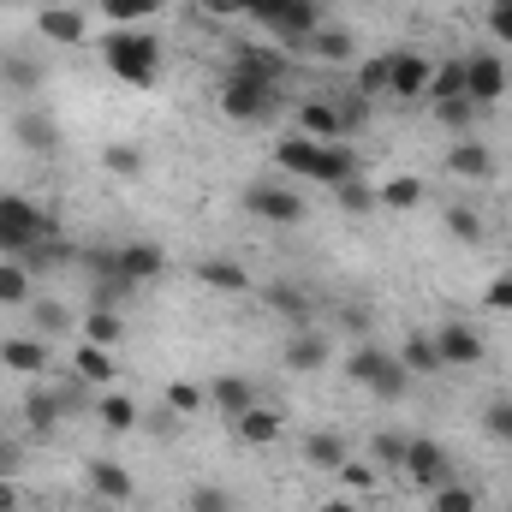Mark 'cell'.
Instances as JSON below:
<instances>
[{"label": "cell", "mask_w": 512, "mask_h": 512, "mask_svg": "<svg viewBox=\"0 0 512 512\" xmlns=\"http://www.w3.org/2000/svg\"><path fill=\"white\" fill-rule=\"evenodd\" d=\"M233 429H239V441H245V447H274L286 423H280V411H268V405L256 399L251 411H239V417H233Z\"/></svg>", "instance_id": "obj_21"}, {"label": "cell", "mask_w": 512, "mask_h": 512, "mask_svg": "<svg viewBox=\"0 0 512 512\" xmlns=\"http://www.w3.org/2000/svg\"><path fill=\"white\" fill-rule=\"evenodd\" d=\"M304 459H310L316 471H340V465L352 459V441L334 435V429H316V435H304Z\"/></svg>", "instance_id": "obj_25"}, {"label": "cell", "mask_w": 512, "mask_h": 512, "mask_svg": "<svg viewBox=\"0 0 512 512\" xmlns=\"http://www.w3.org/2000/svg\"><path fill=\"white\" fill-rule=\"evenodd\" d=\"M447 96H465V60H435L429 102H447Z\"/></svg>", "instance_id": "obj_37"}, {"label": "cell", "mask_w": 512, "mask_h": 512, "mask_svg": "<svg viewBox=\"0 0 512 512\" xmlns=\"http://www.w3.org/2000/svg\"><path fill=\"white\" fill-rule=\"evenodd\" d=\"M0 512H18V483L12 477H0Z\"/></svg>", "instance_id": "obj_56"}, {"label": "cell", "mask_w": 512, "mask_h": 512, "mask_svg": "<svg viewBox=\"0 0 512 512\" xmlns=\"http://www.w3.org/2000/svg\"><path fill=\"white\" fill-rule=\"evenodd\" d=\"M18 465H24V447L0 441V477H18Z\"/></svg>", "instance_id": "obj_55"}, {"label": "cell", "mask_w": 512, "mask_h": 512, "mask_svg": "<svg viewBox=\"0 0 512 512\" xmlns=\"http://www.w3.org/2000/svg\"><path fill=\"white\" fill-rule=\"evenodd\" d=\"M256 399H262V393H256L251 376H215V382H209V405H215V411H227V417L251 411Z\"/></svg>", "instance_id": "obj_22"}, {"label": "cell", "mask_w": 512, "mask_h": 512, "mask_svg": "<svg viewBox=\"0 0 512 512\" xmlns=\"http://www.w3.org/2000/svg\"><path fill=\"white\" fill-rule=\"evenodd\" d=\"M328 334L322 328H292V340H286V352H280V364L286 370H298V376H310V370H322L328 364Z\"/></svg>", "instance_id": "obj_15"}, {"label": "cell", "mask_w": 512, "mask_h": 512, "mask_svg": "<svg viewBox=\"0 0 512 512\" xmlns=\"http://www.w3.org/2000/svg\"><path fill=\"white\" fill-rule=\"evenodd\" d=\"M322 512H358V507H352V501H328Z\"/></svg>", "instance_id": "obj_58"}, {"label": "cell", "mask_w": 512, "mask_h": 512, "mask_svg": "<svg viewBox=\"0 0 512 512\" xmlns=\"http://www.w3.org/2000/svg\"><path fill=\"white\" fill-rule=\"evenodd\" d=\"M6 84H18V90H36L42 84V72H36V60H6V72H0Z\"/></svg>", "instance_id": "obj_51"}, {"label": "cell", "mask_w": 512, "mask_h": 512, "mask_svg": "<svg viewBox=\"0 0 512 512\" xmlns=\"http://www.w3.org/2000/svg\"><path fill=\"white\" fill-rule=\"evenodd\" d=\"M298 131L316 137V143H334V137H340V114H334V102H322V96L298 102Z\"/></svg>", "instance_id": "obj_26"}, {"label": "cell", "mask_w": 512, "mask_h": 512, "mask_svg": "<svg viewBox=\"0 0 512 512\" xmlns=\"http://www.w3.org/2000/svg\"><path fill=\"white\" fill-rule=\"evenodd\" d=\"M209 18H245V0H197Z\"/></svg>", "instance_id": "obj_54"}, {"label": "cell", "mask_w": 512, "mask_h": 512, "mask_svg": "<svg viewBox=\"0 0 512 512\" xmlns=\"http://www.w3.org/2000/svg\"><path fill=\"white\" fill-rule=\"evenodd\" d=\"M334 114H340V137H352V131L370 126V96H358V90H352V96H340V102H334Z\"/></svg>", "instance_id": "obj_43"}, {"label": "cell", "mask_w": 512, "mask_h": 512, "mask_svg": "<svg viewBox=\"0 0 512 512\" xmlns=\"http://www.w3.org/2000/svg\"><path fill=\"white\" fill-rule=\"evenodd\" d=\"M66 411H72V405L60 399V387H30V393H24V429H30V435H54V429L66 423Z\"/></svg>", "instance_id": "obj_17"}, {"label": "cell", "mask_w": 512, "mask_h": 512, "mask_svg": "<svg viewBox=\"0 0 512 512\" xmlns=\"http://www.w3.org/2000/svg\"><path fill=\"white\" fill-rule=\"evenodd\" d=\"M197 280L215 286V292H251V274H245L239 262H227V256H203V262H197Z\"/></svg>", "instance_id": "obj_27"}, {"label": "cell", "mask_w": 512, "mask_h": 512, "mask_svg": "<svg viewBox=\"0 0 512 512\" xmlns=\"http://www.w3.org/2000/svg\"><path fill=\"white\" fill-rule=\"evenodd\" d=\"M405 477L417 483V489H441V483H453V459H447V447L441 441H429V435H411V447H405Z\"/></svg>", "instance_id": "obj_7"}, {"label": "cell", "mask_w": 512, "mask_h": 512, "mask_svg": "<svg viewBox=\"0 0 512 512\" xmlns=\"http://www.w3.org/2000/svg\"><path fill=\"white\" fill-rule=\"evenodd\" d=\"M48 340L42 334H12V340H0V364L12 370V376H42L48 370Z\"/></svg>", "instance_id": "obj_16"}, {"label": "cell", "mask_w": 512, "mask_h": 512, "mask_svg": "<svg viewBox=\"0 0 512 512\" xmlns=\"http://www.w3.org/2000/svg\"><path fill=\"white\" fill-rule=\"evenodd\" d=\"M340 322H346L352 334H364V328H370V316H364V310H340Z\"/></svg>", "instance_id": "obj_57"}, {"label": "cell", "mask_w": 512, "mask_h": 512, "mask_svg": "<svg viewBox=\"0 0 512 512\" xmlns=\"http://www.w3.org/2000/svg\"><path fill=\"white\" fill-rule=\"evenodd\" d=\"M310 60H328V66H346L352 60V30H340V24H322V30H310L304 42H298Z\"/></svg>", "instance_id": "obj_23"}, {"label": "cell", "mask_w": 512, "mask_h": 512, "mask_svg": "<svg viewBox=\"0 0 512 512\" xmlns=\"http://www.w3.org/2000/svg\"><path fill=\"white\" fill-rule=\"evenodd\" d=\"M84 340H96V346H108V352H114V346L126 340V316H120V310H102V304H96V310L84 316Z\"/></svg>", "instance_id": "obj_31"}, {"label": "cell", "mask_w": 512, "mask_h": 512, "mask_svg": "<svg viewBox=\"0 0 512 512\" xmlns=\"http://www.w3.org/2000/svg\"><path fill=\"white\" fill-rule=\"evenodd\" d=\"M0 304H30V268L24 262H12V256H0Z\"/></svg>", "instance_id": "obj_36"}, {"label": "cell", "mask_w": 512, "mask_h": 512, "mask_svg": "<svg viewBox=\"0 0 512 512\" xmlns=\"http://www.w3.org/2000/svg\"><path fill=\"white\" fill-rule=\"evenodd\" d=\"M447 233L465 239V245H483V215L471 203H447Z\"/></svg>", "instance_id": "obj_38"}, {"label": "cell", "mask_w": 512, "mask_h": 512, "mask_svg": "<svg viewBox=\"0 0 512 512\" xmlns=\"http://www.w3.org/2000/svg\"><path fill=\"white\" fill-rule=\"evenodd\" d=\"M405 447H411V435L376 429V435H370V465H376V471H405Z\"/></svg>", "instance_id": "obj_32"}, {"label": "cell", "mask_w": 512, "mask_h": 512, "mask_svg": "<svg viewBox=\"0 0 512 512\" xmlns=\"http://www.w3.org/2000/svg\"><path fill=\"white\" fill-rule=\"evenodd\" d=\"M262 304H268L286 328H316V298H310L298 280H274V286H262Z\"/></svg>", "instance_id": "obj_10"}, {"label": "cell", "mask_w": 512, "mask_h": 512, "mask_svg": "<svg viewBox=\"0 0 512 512\" xmlns=\"http://www.w3.org/2000/svg\"><path fill=\"white\" fill-rule=\"evenodd\" d=\"M334 477H340L346 489H358V495H370V489H376V465H364V459H346Z\"/></svg>", "instance_id": "obj_49"}, {"label": "cell", "mask_w": 512, "mask_h": 512, "mask_svg": "<svg viewBox=\"0 0 512 512\" xmlns=\"http://www.w3.org/2000/svg\"><path fill=\"white\" fill-rule=\"evenodd\" d=\"M483 429H489L495 441H507V447H512V399H495V405L483 411Z\"/></svg>", "instance_id": "obj_50"}, {"label": "cell", "mask_w": 512, "mask_h": 512, "mask_svg": "<svg viewBox=\"0 0 512 512\" xmlns=\"http://www.w3.org/2000/svg\"><path fill=\"white\" fill-rule=\"evenodd\" d=\"M42 239H54V221L48 209H36L30 197H0V256L24 262Z\"/></svg>", "instance_id": "obj_2"}, {"label": "cell", "mask_w": 512, "mask_h": 512, "mask_svg": "<svg viewBox=\"0 0 512 512\" xmlns=\"http://www.w3.org/2000/svg\"><path fill=\"white\" fill-rule=\"evenodd\" d=\"M346 179H358V149H346L340 137L322 149V179L316 185H346Z\"/></svg>", "instance_id": "obj_30"}, {"label": "cell", "mask_w": 512, "mask_h": 512, "mask_svg": "<svg viewBox=\"0 0 512 512\" xmlns=\"http://www.w3.org/2000/svg\"><path fill=\"white\" fill-rule=\"evenodd\" d=\"M96 417H102V429L126 435V429H137V399H126L120 387H102V399H96Z\"/></svg>", "instance_id": "obj_28"}, {"label": "cell", "mask_w": 512, "mask_h": 512, "mask_svg": "<svg viewBox=\"0 0 512 512\" xmlns=\"http://www.w3.org/2000/svg\"><path fill=\"white\" fill-rule=\"evenodd\" d=\"M405 387H411V370L387 352V364H382V376L370 382V393H376V399H405Z\"/></svg>", "instance_id": "obj_42"}, {"label": "cell", "mask_w": 512, "mask_h": 512, "mask_svg": "<svg viewBox=\"0 0 512 512\" xmlns=\"http://www.w3.org/2000/svg\"><path fill=\"white\" fill-rule=\"evenodd\" d=\"M382 364H387L382 346H376V340H358V346H352V358H346V376H352L358 387H370L376 376H382Z\"/></svg>", "instance_id": "obj_33"}, {"label": "cell", "mask_w": 512, "mask_h": 512, "mask_svg": "<svg viewBox=\"0 0 512 512\" xmlns=\"http://www.w3.org/2000/svg\"><path fill=\"white\" fill-rule=\"evenodd\" d=\"M102 66L131 84V90H149L155 78H161V42L149 36V30H137V24H114L108 36H102Z\"/></svg>", "instance_id": "obj_1"}, {"label": "cell", "mask_w": 512, "mask_h": 512, "mask_svg": "<svg viewBox=\"0 0 512 512\" xmlns=\"http://www.w3.org/2000/svg\"><path fill=\"white\" fill-rule=\"evenodd\" d=\"M12 137H18V149H30V155H54V149H60V126H54L42 108H18V114H12Z\"/></svg>", "instance_id": "obj_18"}, {"label": "cell", "mask_w": 512, "mask_h": 512, "mask_svg": "<svg viewBox=\"0 0 512 512\" xmlns=\"http://www.w3.org/2000/svg\"><path fill=\"white\" fill-rule=\"evenodd\" d=\"M429 512H477V489H465V483H441L435 501H429Z\"/></svg>", "instance_id": "obj_44"}, {"label": "cell", "mask_w": 512, "mask_h": 512, "mask_svg": "<svg viewBox=\"0 0 512 512\" xmlns=\"http://www.w3.org/2000/svg\"><path fill=\"white\" fill-rule=\"evenodd\" d=\"M322 149H328V143L292 131V137L274 143V161H280V173H292V179H322Z\"/></svg>", "instance_id": "obj_13"}, {"label": "cell", "mask_w": 512, "mask_h": 512, "mask_svg": "<svg viewBox=\"0 0 512 512\" xmlns=\"http://www.w3.org/2000/svg\"><path fill=\"white\" fill-rule=\"evenodd\" d=\"M36 30H42L48 42H66V48H78V42L90 36V18H84L78 6H42V12H36Z\"/></svg>", "instance_id": "obj_20"}, {"label": "cell", "mask_w": 512, "mask_h": 512, "mask_svg": "<svg viewBox=\"0 0 512 512\" xmlns=\"http://www.w3.org/2000/svg\"><path fill=\"white\" fill-rule=\"evenodd\" d=\"M483 304H489V310H512V274H495V280L483 286Z\"/></svg>", "instance_id": "obj_52"}, {"label": "cell", "mask_w": 512, "mask_h": 512, "mask_svg": "<svg viewBox=\"0 0 512 512\" xmlns=\"http://www.w3.org/2000/svg\"><path fill=\"white\" fill-rule=\"evenodd\" d=\"M221 108H227L233 126H268V120L280 114V84H256V78H233V72H227Z\"/></svg>", "instance_id": "obj_4"}, {"label": "cell", "mask_w": 512, "mask_h": 512, "mask_svg": "<svg viewBox=\"0 0 512 512\" xmlns=\"http://www.w3.org/2000/svg\"><path fill=\"white\" fill-rule=\"evenodd\" d=\"M334 197H340V209L346 215H376L382 203H376V191L364 185V179H346V185H334Z\"/></svg>", "instance_id": "obj_41"}, {"label": "cell", "mask_w": 512, "mask_h": 512, "mask_svg": "<svg viewBox=\"0 0 512 512\" xmlns=\"http://www.w3.org/2000/svg\"><path fill=\"white\" fill-rule=\"evenodd\" d=\"M114 370H120V364H114L108 346H96V340H78V346H72V376L84 387H114Z\"/></svg>", "instance_id": "obj_19"}, {"label": "cell", "mask_w": 512, "mask_h": 512, "mask_svg": "<svg viewBox=\"0 0 512 512\" xmlns=\"http://www.w3.org/2000/svg\"><path fill=\"white\" fill-rule=\"evenodd\" d=\"M102 161H108V173H120V179H131V173L143 167L137 143H108V149H102Z\"/></svg>", "instance_id": "obj_47"}, {"label": "cell", "mask_w": 512, "mask_h": 512, "mask_svg": "<svg viewBox=\"0 0 512 512\" xmlns=\"http://www.w3.org/2000/svg\"><path fill=\"white\" fill-rule=\"evenodd\" d=\"M489 30L495 42H512V0H489Z\"/></svg>", "instance_id": "obj_53"}, {"label": "cell", "mask_w": 512, "mask_h": 512, "mask_svg": "<svg viewBox=\"0 0 512 512\" xmlns=\"http://www.w3.org/2000/svg\"><path fill=\"white\" fill-rule=\"evenodd\" d=\"M376 203L382 209H417L423 203V179H387L382 191H376Z\"/></svg>", "instance_id": "obj_40"}, {"label": "cell", "mask_w": 512, "mask_h": 512, "mask_svg": "<svg viewBox=\"0 0 512 512\" xmlns=\"http://www.w3.org/2000/svg\"><path fill=\"white\" fill-rule=\"evenodd\" d=\"M245 18H256L262 30H274L280 42H304L310 30H322V6L316 0H245Z\"/></svg>", "instance_id": "obj_3"}, {"label": "cell", "mask_w": 512, "mask_h": 512, "mask_svg": "<svg viewBox=\"0 0 512 512\" xmlns=\"http://www.w3.org/2000/svg\"><path fill=\"white\" fill-rule=\"evenodd\" d=\"M245 209H251L256 221H268V227H304V191H292V185H268V179H256L251 191H245Z\"/></svg>", "instance_id": "obj_5"}, {"label": "cell", "mask_w": 512, "mask_h": 512, "mask_svg": "<svg viewBox=\"0 0 512 512\" xmlns=\"http://www.w3.org/2000/svg\"><path fill=\"white\" fill-rule=\"evenodd\" d=\"M465 96H471L477 108H495V102L507 96V66H501V54H465Z\"/></svg>", "instance_id": "obj_9"}, {"label": "cell", "mask_w": 512, "mask_h": 512, "mask_svg": "<svg viewBox=\"0 0 512 512\" xmlns=\"http://www.w3.org/2000/svg\"><path fill=\"white\" fill-rule=\"evenodd\" d=\"M161 405H167L173 417H197V411L209 405V387H197V382H167V393H161Z\"/></svg>", "instance_id": "obj_35"}, {"label": "cell", "mask_w": 512, "mask_h": 512, "mask_svg": "<svg viewBox=\"0 0 512 512\" xmlns=\"http://www.w3.org/2000/svg\"><path fill=\"white\" fill-rule=\"evenodd\" d=\"M114 262H120V274H126L131 286H143V280H161V274H167L161 245H126V251H114Z\"/></svg>", "instance_id": "obj_24"}, {"label": "cell", "mask_w": 512, "mask_h": 512, "mask_svg": "<svg viewBox=\"0 0 512 512\" xmlns=\"http://www.w3.org/2000/svg\"><path fill=\"white\" fill-rule=\"evenodd\" d=\"M30 316H36V334H42V340H66V334H72V310H66V304L30 298Z\"/></svg>", "instance_id": "obj_34"}, {"label": "cell", "mask_w": 512, "mask_h": 512, "mask_svg": "<svg viewBox=\"0 0 512 512\" xmlns=\"http://www.w3.org/2000/svg\"><path fill=\"white\" fill-rule=\"evenodd\" d=\"M411 376H441V352H435V334H411L399 352H393Z\"/></svg>", "instance_id": "obj_29"}, {"label": "cell", "mask_w": 512, "mask_h": 512, "mask_svg": "<svg viewBox=\"0 0 512 512\" xmlns=\"http://www.w3.org/2000/svg\"><path fill=\"white\" fill-rule=\"evenodd\" d=\"M435 120L447 131H471L477 126V102L471 96H447V102H435Z\"/></svg>", "instance_id": "obj_39"}, {"label": "cell", "mask_w": 512, "mask_h": 512, "mask_svg": "<svg viewBox=\"0 0 512 512\" xmlns=\"http://www.w3.org/2000/svg\"><path fill=\"white\" fill-rule=\"evenodd\" d=\"M429 78H435V60L429 54H417V48H393L387 54V96L417 102V96H429Z\"/></svg>", "instance_id": "obj_6"}, {"label": "cell", "mask_w": 512, "mask_h": 512, "mask_svg": "<svg viewBox=\"0 0 512 512\" xmlns=\"http://www.w3.org/2000/svg\"><path fill=\"white\" fill-rule=\"evenodd\" d=\"M72 512H114L108 501H90V507H72Z\"/></svg>", "instance_id": "obj_59"}, {"label": "cell", "mask_w": 512, "mask_h": 512, "mask_svg": "<svg viewBox=\"0 0 512 512\" xmlns=\"http://www.w3.org/2000/svg\"><path fill=\"white\" fill-rule=\"evenodd\" d=\"M84 483H90V495L108 501V507H126L131 495H137L131 471L126 465H114V459H90V465H84Z\"/></svg>", "instance_id": "obj_14"}, {"label": "cell", "mask_w": 512, "mask_h": 512, "mask_svg": "<svg viewBox=\"0 0 512 512\" xmlns=\"http://www.w3.org/2000/svg\"><path fill=\"white\" fill-rule=\"evenodd\" d=\"M435 352H441V370H477L483 364V334L471 322H441L435 328Z\"/></svg>", "instance_id": "obj_8"}, {"label": "cell", "mask_w": 512, "mask_h": 512, "mask_svg": "<svg viewBox=\"0 0 512 512\" xmlns=\"http://www.w3.org/2000/svg\"><path fill=\"white\" fill-rule=\"evenodd\" d=\"M292 60L280 48H256V42H239L233 48V78H256V84H286Z\"/></svg>", "instance_id": "obj_12"}, {"label": "cell", "mask_w": 512, "mask_h": 512, "mask_svg": "<svg viewBox=\"0 0 512 512\" xmlns=\"http://www.w3.org/2000/svg\"><path fill=\"white\" fill-rule=\"evenodd\" d=\"M185 512H233V495H227V489H215V483H203V489H191Z\"/></svg>", "instance_id": "obj_48"}, {"label": "cell", "mask_w": 512, "mask_h": 512, "mask_svg": "<svg viewBox=\"0 0 512 512\" xmlns=\"http://www.w3.org/2000/svg\"><path fill=\"white\" fill-rule=\"evenodd\" d=\"M108 18H120V24H131V18H155L161 12V0H96Z\"/></svg>", "instance_id": "obj_46"}, {"label": "cell", "mask_w": 512, "mask_h": 512, "mask_svg": "<svg viewBox=\"0 0 512 512\" xmlns=\"http://www.w3.org/2000/svg\"><path fill=\"white\" fill-rule=\"evenodd\" d=\"M358 96H387V54H370L358 66Z\"/></svg>", "instance_id": "obj_45"}, {"label": "cell", "mask_w": 512, "mask_h": 512, "mask_svg": "<svg viewBox=\"0 0 512 512\" xmlns=\"http://www.w3.org/2000/svg\"><path fill=\"white\" fill-rule=\"evenodd\" d=\"M495 149L489 143H477V137H459V143H447V173L453 179H471V185H489L495 179Z\"/></svg>", "instance_id": "obj_11"}]
</instances>
